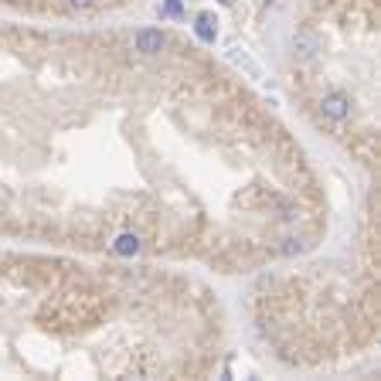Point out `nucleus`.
<instances>
[{
    "mask_svg": "<svg viewBox=\"0 0 381 381\" xmlns=\"http://www.w3.org/2000/svg\"><path fill=\"white\" fill-rule=\"evenodd\" d=\"M320 113H324L331 123H344V120L351 116V95H347V92H340V89L327 92V95L320 99Z\"/></svg>",
    "mask_w": 381,
    "mask_h": 381,
    "instance_id": "1",
    "label": "nucleus"
},
{
    "mask_svg": "<svg viewBox=\"0 0 381 381\" xmlns=\"http://www.w3.org/2000/svg\"><path fill=\"white\" fill-rule=\"evenodd\" d=\"M164 48H167V35L157 28H143L133 35V51H140V55H160Z\"/></svg>",
    "mask_w": 381,
    "mask_h": 381,
    "instance_id": "2",
    "label": "nucleus"
},
{
    "mask_svg": "<svg viewBox=\"0 0 381 381\" xmlns=\"http://www.w3.org/2000/svg\"><path fill=\"white\" fill-rule=\"evenodd\" d=\"M317 51H320V41H317V35H313V31H299L297 38H293V55H297V58L310 62Z\"/></svg>",
    "mask_w": 381,
    "mask_h": 381,
    "instance_id": "3",
    "label": "nucleus"
},
{
    "mask_svg": "<svg viewBox=\"0 0 381 381\" xmlns=\"http://www.w3.org/2000/svg\"><path fill=\"white\" fill-rule=\"evenodd\" d=\"M113 252L123 255V259H133V255L140 252V235H136V232H123V235H116Z\"/></svg>",
    "mask_w": 381,
    "mask_h": 381,
    "instance_id": "4",
    "label": "nucleus"
},
{
    "mask_svg": "<svg viewBox=\"0 0 381 381\" xmlns=\"http://www.w3.org/2000/svg\"><path fill=\"white\" fill-rule=\"evenodd\" d=\"M194 31H198V38H201V41L214 44V38H218V21H214L212 14H198V24H194Z\"/></svg>",
    "mask_w": 381,
    "mask_h": 381,
    "instance_id": "5",
    "label": "nucleus"
},
{
    "mask_svg": "<svg viewBox=\"0 0 381 381\" xmlns=\"http://www.w3.org/2000/svg\"><path fill=\"white\" fill-rule=\"evenodd\" d=\"M228 58H232L235 65H245V68H249V75H255V79H259V65H255L249 55H239V48H235V51H228Z\"/></svg>",
    "mask_w": 381,
    "mask_h": 381,
    "instance_id": "6",
    "label": "nucleus"
},
{
    "mask_svg": "<svg viewBox=\"0 0 381 381\" xmlns=\"http://www.w3.org/2000/svg\"><path fill=\"white\" fill-rule=\"evenodd\" d=\"M72 10H92V7H99V0H65Z\"/></svg>",
    "mask_w": 381,
    "mask_h": 381,
    "instance_id": "7",
    "label": "nucleus"
},
{
    "mask_svg": "<svg viewBox=\"0 0 381 381\" xmlns=\"http://www.w3.org/2000/svg\"><path fill=\"white\" fill-rule=\"evenodd\" d=\"M221 3H235V0H221Z\"/></svg>",
    "mask_w": 381,
    "mask_h": 381,
    "instance_id": "8",
    "label": "nucleus"
}]
</instances>
